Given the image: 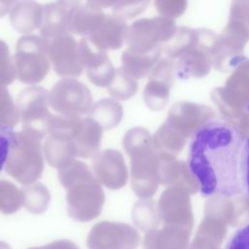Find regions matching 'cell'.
Here are the masks:
<instances>
[{"mask_svg":"<svg viewBox=\"0 0 249 249\" xmlns=\"http://www.w3.org/2000/svg\"><path fill=\"white\" fill-rule=\"evenodd\" d=\"M49 91L43 87L29 86L17 97V108L22 129L44 138L52 118L49 111Z\"/></svg>","mask_w":249,"mask_h":249,"instance_id":"5b68a950","label":"cell"},{"mask_svg":"<svg viewBox=\"0 0 249 249\" xmlns=\"http://www.w3.org/2000/svg\"><path fill=\"white\" fill-rule=\"evenodd\" d=\"M15 3L16 2H13V1H0V17L4 16L9 11L11 12Z\"/></svg>","mask_w":249,"mask_h":249,"instance_id":"cb8c5ba5","label":"cell"},{"mask_svg":"<svg viewBox=\"0 0 249 249\" xmlns=\"http://www.w3.org/2000/svg\"><path fill=\"white\" fill-rule=\"evenodd\" d=\"M14 63L21 83L33 86L42 82L50 70V59L42 39L37 35L20 37L17 42Z\"/></svg>","mask_w":249,"mask_h":249,"instance_id":"277c9868","label":"cell"},{"mask_svg":"<svg viewBox=\"0 0 249 249\" xmlns=\"http://www.w3.org/2000/svg\"><path fill=\"white\" fill-rule=\"evenodd\" d=\"M5 169L24 186L36 183L44 170L41 138L23 129L15 132Z\"/></svg>","mask_w":249,"mask_h":249,"instance_id":"3957f363","label":"cell"},{"mask_svg":"<svg viewBox=\"0 0 249 249\" xmlns=\"http://www.w3.org/2000/svg\"><path fill=\"white\" fill-rule=\"evenodd\" d=\"M43 14V6L37 2H16L10 12V21L17 31L30 33L41 27Z\"/></svg>","mask_w":249,"mask_h":249,"instance_id":"7c38bea8","label":"cell"},{"mask_svg":"<svg viewBox=\"0 0 249 249\" xmlns=\"http://www.w3.org/2000/svg\"><path fill=\"white\" fill-rule=\"evenodd\" d=\"M21 191L24 196L23 206L29 212L41 214L47 210L51 201V194L46 186L36 182L24 186Z\"/></svg>","mask_w":249,"mask_h":249,"instance_id":"5bb4252c","label":"cell"},{"mask_svg":"<svg viewBox=\"0 0 249 249\" xmlns=\"http://www.w3.org/2000/svg\"><path fill=\"white\" fill-rule=\"evenodd\" d=\"M107 90L115 99L124 100L132 96L136 90V83L122 67L116 69L115 76Z\"/></svg>","mask_w":249,"mask_h":249,"instance_id":"2e32d148","label":"cell"},{"mask_svg":"<svg viewBox=\"0 0 249 249\" xmlns=\"http://www.w3.org/2000/svg\"><path fill=\"white\" fill-rule=\"evenodd\" d=\"M17 78L14 59L6 42L0 40V86H8Z\"/></svg>","mask_w":249,"mask_h":249,"instance_id":"ac0fdd59","label":"cell"},{"mask_svg":"<svg viewBox=\"0 0 249 249\" xmlns=\"http://www.w3.org/2000/svg\"><path fill=\"white\" fill-rule=\"evenodd\" d=\"M92 168L97 180L110 190L123 188L127 181V168L122 153L106 149L92 159Z\"/></svg>","mask_w":249,"mask_h":249,"instance_id":"9c48e42d","label":"cell"},{"mask_svg":"<svg viewBox=\"0 0 249 249\" xmlns=\"http://www.w3.org/2000/svg\"><path fill=\"white\" fill-rule=\"evenodd\" d=\"M123 114L120 102L113 98H102L93 104L89 117L94 120L102 129L108 130L121 123Z\"/></svg>","mask_w":249,"mask_h":249,"instance_id":"4fadbf2b","label":"cell"},{"mask_svg":"<svg viewBox=\"0 0 249 249\" xmlns=\"http://www.w3.org/2000/svg\"><path fill=\"white\" fill-rule=\"evenodd\" d=\"M0 249H11V247L6 242L0 241Z\"/></svg>","mask_w":249,"mask_h":249,"instance_id":"d4e9b609","label":"cell"},{"mask_svg":"<svg viewBox=\"0 0 249 249\" xmlns=\"http://www.w3.org/2000/svg\"><path fill=\"white\" fill-rule=\"evenodd\" d=\"M141 3L127 2V1H115L112 10L113 14L121 17L122 18H130L135 13H137L138 5Z\"/></svg>","mask_w":249,"mask_h":249,"instance_id":"44dd1931","label":"cell"},{"mask_svg":"<svg viewBox=\"0 0 249 249\" xmlns=\"http://www.w3.org/2000/svg\"><path fill=\"white\" fill-rule=\"evenodd\" d=\"M80 57L84 69L87 71L89 80L97 87H108L116 73V69L111 63L105 52H93L86 38L78 41Z\"/></svg>","mask_w":249,"mask_h":249,"instance_id":"30bf717a","label":"cell"},{"mask_svg":"<svg viewBox=\"0 0 249 249\" xmlns=\"http://www.w3.org/2000/svg\"><path fill=\"white\" fill-rule=\"evenodd\" d=\"M248 111H249V104H248Z\"/></svg>","mask_w":249,"mask_h":249,"instance_id":"484cf974","label":"cell"},{"mask_svg":"<svg viewBox=\"0 0 249 249\" xmlns=\"http://www.w3.org/2000/svg\"><path fill=\"white\" fill-rule=\"evenodd\" d=\"M127 30L124 18L115 14H106L102 21L88 37L97 51L118 50L123 46Z\"/></svg>","mask_w":249,"mask_h":249,"instance_id":"8fae6325","label":"cell"},{"mask_svg":"<svg viewBox=\"0 0 249 249\" xmlns=\"http://www.w3.org/2000/svg\"><path fill=\"white\" fill-rule=\"evenodd\" d=\"M58 180L66 190L68 215L78 222H89L101 213L105 195L100 182L83 161L74 160L58 170Z\"/></svg>","mask_w":249,"mask_h":249,"instance_id":"7a4b0ae2","label":"cell"},{"mask_svg":"<svg viewBox=\"0 0 249 249\" xmlns=\"http://www.w3.org/2000/svg\"><path fill=\"white\" fill-rule=\"evenodd\" d=\"M245 137L221 120L201 124L194 133L187 164L202 196L233 197L243 194L241 163Z\"/></svg>","mask_w":249,"mask_h":249,"instance_id":"6da1fadb","label":"cell"},{"mask_svg":"<svg viewBox=\"0 0 249 249\" xmlns=\"http://www.w3.org/2000/svg\"><path fill=\"white\" fill-rule=\"evenodd\" d=\"M225 249H249V223L238 228L230 236Z\"/></svg>","mask_w":249,"mask_h":249,"instance_id":"d6986e66","label":"cell"},{"mask_svg":"<svg viewBox=\"0 0 249 249\" xmlns=\"http://www.w3.org/2000/svg\"><path fill=\"white\" fill-rule=\"evenodd\" d=\"M41 39L56 74L72 78L83 73L84 67L80 57L79 44L71 34H60Z\"/></svg>","mask_w":249,"mask_h":249,"instance_id":"52a82bcc","label":"cell"},{"mask_svg":"<svg viewBox=\"0 0 249 249\" xmlns=\"http://www.w3.org/2000/svg\"><path fill=\"white\" fill-rule=\"evenodd\" d=\"M15 132L12 127L0 124V171L6 164Z\"/></svg>","mask_w":249,"mask_h":249,"instance_id":"ffe728a7","label":"cell"},{"mask_svg":"<svg viewBox=\"0 0 249 249\" xmlns=\"http://www.w3.org/2000/svg\"><path fill=\"white\" fill-rule=\"evenodd\" d=\"M49 106L64 117H81L90 111L92 97L89 88L74 78L57 81L49 91Z\"/></svg>","mask_w":249,"mask_h":249,"instance_id":"8992f818","label":"cell"},{"mask_svg":"<svg viewBox=\"0 0 249 249\" xmlns=\"http://www.w3.org/2000/svg\"><path fill=\"white\" fill-rule=\"evenodd\" d=\"M138 244L136 231L124 223L102 221L90 230L89 249H135Z\"/></svg>","mask_w":249,"mask_h":249,"instance_id":"ba28073f","label":"cell"},{"mask_svg":"<svg viewBox=\"0 0 249 249\" xmlns=\"http://www.w3.org/2000/svg\"><path fill=\"white\" fill-rule=\"evenodd\" d=\"M29 249H79V247L70 240H56L52 243H49L42 247H32Z\"/></svg>","mask_w":249,"mask_h":249,"instance_id":"603a6c76","label":"cell"},{"mask_svg":"<svg viewBox=\"0 0 249 249\" xmlns=\"http://www.w3.org/2000/svg\"><path fill=\"white\" fill-rule=\"evenodd\" d=\"M241 183L243 194L249 196V138L245 139L243 147L241 163Z\"/></svg>","mask_w":249,"mask_h":249,"instance_id":"7402d4cb","label":"cell"},{"mask_svg":"<svg viewBox=\"0 0 249 249\" xmlns=\"http://www.w3.org/2000/svg\"><path fill=\"white\" fill-rule=\"evenodd\" d=\"M23 202L21 190L7 180H0V212L13 214L23 205Z\"/></svg>","mask_w":249,"mask_h":249,"instance_id":"9a60e30c","label":"cell"},{"mask_svg":"<svg viewBox=\"0 0 249 249\" xmlns=\"http://www.w3.org/2000/svg\"><path fill=\"white\" fill-rule=\"evenodd\" d=\"M19 121L17 104H15L8 89L0 86V124L14 127Z\"/></svg>","mask_w":249,"mask_h":249,"instance_id":"e0dca14e","label":"cell"}]
</instances>
